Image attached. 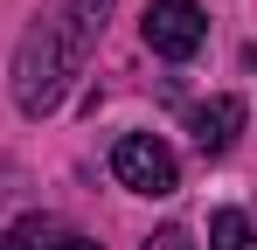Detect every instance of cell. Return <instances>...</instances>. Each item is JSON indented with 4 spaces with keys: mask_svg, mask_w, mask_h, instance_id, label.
<instances>
[{
    "mask_svg": "<svg viewBox=\"0 0 257 250\" xmlns=\"http://www.w3.org/2000/svg\"><path fill=\"white\" fill-rule=\"evenodd\" d=\"M56 236H63V229H56L49 215H21V222L0 236V250H56Z\"/></svg>",
    "mask_w": 257,
    "mask_h": 250,
    "instance_id": "cell-6",
    "label": "cell"
},
{
    "mask_svg": "<svg viewBox=\"0 0 257 250\" xmlns=\"http://www.w3.org/2000/svg\"><path fill=\"white\" fill-rule=\"evenodd\" d=\"M139 250H195V236L188 229H160V236H146Z\"/></svg>",
    "mask_w": 257,
    "mask_h": 250,
    "instance_id": "cell-7",
    "label": "cell"
},
{
    "mask_svg": "<svg viewBox=\"0 0 257 250\" xmlns=\"http://www.w3.org/2000/svg\"><path fill=\"white\" fill-rule=\"evenodd\" d=\"M56 250H104V243H90V236H70V229H63V236H56Z\"/></svg>",
    "mask_w": 257,
    "mask_h": 250,
    "instance_id": "cell-8",
    "label": "cell"
},
{
    "mask_svg": "<svg viewBox=\"0 0 257 250\" xmlns=\"http://www.w3.org/2000/svg\"><path fill=\"white\" fill-rule=\"evenodd\" d=\"M209 250H257V229L243 208H215L209 215Z\"/></svg>",
    "mask_w": 257,
    "mask_h": 250,
    "instance_id": "cell-5",
    "label": "cell"
},
{
    "mask_svg": "<svg viewBox=\"0 0 257 250\" xmlns=\"http://www.w3.org/2000/svg\"><path fill=\"white\" fill-rule=\"evenodd\" d=\"M202 42H209V14H202V0H146V49H153V56L188 63Z\"/></svg>",
    "mask_w": 257,
    "mask_h": 250,
    "instance_id": "cell-3",
    "label": "cell"
},
{
    "mask_svg": "<svg viewBox=\"0 0 257 250\" xmlns=\"http://www.w3.org/2000/svg\"><path fill=\"white\" fill-rule=\"evenodd\" d=\"M111 174H118V188L146 195V202H160V195L181 188V160H174L167 139H153V132H125L111 146Z\"/></svg>",
    "mask_w": 257,
    "mask_h": 250,
    "instance_id": "cell-2",
    "label": "cell"
},
{
    "mask_svg": "<svg viewBox=\"0 0 257 250\" xmlns=\"http://www.w3.org/2000/svg\"><path fill=\"white\" fill-rule=\"evenodd\" d=\"M104 21H111V0H42L35 7V21L14 42V104L28 118H49L63 104V90L84 77Z\"/></svg>",
    "mask_w": 257,
    "mask_h": 250,
    "instance_id": "cell-1",
    "label": "cell"
},
{
    "mask_svg": "<svg viewBox=\"0 0 257 250\" xmlns=\"http://www.w3.org/2000/svg\"><path fill=\"white\" fill-rule=\"evenodd\" d=\"M188 132H195V146L202 153H229L236 146V132H243V97H209V104H195V118H188Z\"/></svg>",
    "mask_w": 257,
    "mask_h": 250,
    "instance_id": "cell-4",
    "label": "cell"
}]
</instances>
